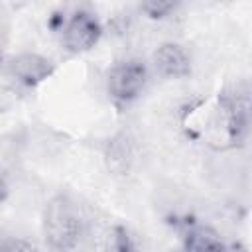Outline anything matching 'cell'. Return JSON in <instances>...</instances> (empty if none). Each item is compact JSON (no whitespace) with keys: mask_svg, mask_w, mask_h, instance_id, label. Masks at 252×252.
Wrapping results in <instances>:
<instances>
[{"mask_svg":"<svg viewBox=\"0 0 252 252\" xmlns=\"http://www.w3.org/2000/svg\"><path fill=\"white\" fill-rule=\"evenodd\" d=\"M43 236L53 252H77L85 238V219L69 195H55L43 209Z\"/></svg>","mask_w":252,"mask_h":252,"instance_id":"1","label":"cell"},{"mask_svg":"<svg viewBox=\"0 0 252 252\" xmlns=\"http://www.w3.org/2000/svg\"><path fill=\"white\" fill-rule=\"evenodd\" d=\"M148 77H150V71L144 61L140 59L118 61L108 69V75H106L108 94L116 102H122V104L132 102L144 93L148 85Z\"/></svg>","mask_w":252,"mask_h":252,"instance_id":"2","label":"cell"},{"mask_svg":"<svg viewBox=\"0 0 252 252\" xmlns=\"http://www.w3.org/2000/svg\"><path fill=\"white\" fill-rule=\"evenodd\" d=\"M4 71L12 85L24 87V89H35L37 85L45 83L53 75L55 65L45 55H39L33 51H22V53L10 55L4 61Z\"/></svg>","mask_w":252,"mask_h":252,"instance_id":"3","label":"cell"},{"mask_svg":"<svg viewBox=\"0 0 252 252\" xmlns=\"http://www.w3.org/2000/svg\"><path fill=\"white\" fill-rule=\"evenodd\" d=\"M102 28L98 18L85 8L75 10L63 22V45L71 53H85L93 49L100 39Z\"/></svg>","mask_w":252,"mask_h":252,"instance_id":"4","label":"cell"},{"mask_svg":"<svg viewBox=\"0 0 252 252\" xmlns=\"http://www.w3.org/2000/svg\"><path fill=\"white\" fill-rule=\"evenodd\" d=\"M152 67L163 79H181L189 75L191 59H189V53L179 43L165 41L154 51Z\"/></svg>","mask_w":252,"mask_h":252,"instance_id":"5","label":"cell"},{"mask_svg":"<svg viewBox=\"0 0 252 252\" xmlns=\"http://www.w3.org/2000/svg\"><path fill=\"white\" fill-rule=\"evenodd\" d=\"M185 252H224V244L213 228L193 226L185 236Z\"/></svg>","mask_w":252,"mask_h":252,"instance_id":"6","label":"cell"},{"mask_svg":"<svg viewBox=\"0 0 252 252\" xmlns=\"http://www.w3.org/2000/svg\"><path fill=\"white\" fill-rule=\"evenodd\" d=\"M108 252H136L134 240L124 226H114L108 236Z\"/></svg>","mask_w":252,"mask_h":252,"instance_id":"7","label":"cell"},{"mask_svg":"<svg viewBox=\"0 0 252 252\" xmlns=\"http://www.w3.org/2000/svg\"><path fill=\"white\" fill-rule=\"evenodd\" d=\"M140 8L150 18H165V16H169L177 8V4L171 2V0H148Z\"/></svg>","mask_w":252,"mask_h":252,"instance_id":"8","label":"cell"},{"mask_svg":"<svg viewBox=\"0 0 252 252\" xmlns=\"http://www.w3.org/2000/svg\"><path fill=\"white\" fill-rule=\"evenodd\" d=\"M18 102V87L12 85L8 79L0 77V112L14 108Z\"/></svg>","mask_w":252,"mask_h":252,"instance_id":"9","label":"cell"},{"mask_svg":"<svg viewBox=\"0 0 252 252\" xmlns=\"http://www.w3.org/2000/svg\"><path fill=\"white\" fill-rule=\"evenodd\" d=\"M0 252H39L35 244L24 238H8L0 244Z\"/></svg>","mask_w":252,"mask_h":252,"instance_id":"10","label":"cell"},{"mask_svg":"<svg viewBox=\"0 0 252 252\" xmlns=\"http://www.w3.org/2000/svg\"><path fill=\"white\" fill-rule=\"evenodd\" d=\"M224 252H248V250L240 244H232V246H224Z\"/></svg>","mask_w":252,"mask_h":252,"instance_id":"11","label":"cell"}]
</instances>
